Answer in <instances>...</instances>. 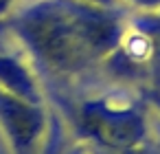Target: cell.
Returning a JSON list of instances; mask_svg holds the SVG:
<instances>
[{"instance_id":"1","label":"cell","mask_w":160,"mask_h":154,"mask_svg":"<svg viewBox=\"0 0 160 154\" xmlns=\"http://www.w3.org/2000/svg\"><path fill=\"white\" fill-rule=\"evenodd\" d=\"M127 9L92 0H18L0 20L44 90H79L116 49Z\"/></svg>"},{"instance_id":"2","label":"cell","mask_w":160,"mask_h":154,"mask_svg":"<svg viewBox=\"0 0 160 154\" xmlns=\"http://www.w3.org/2000/svg\"><path fill=\"white\" fill-rule=\"evenodd\" d=\"M48 97L79 143L108 152H138L151 145V106L136 88L112 84L94 95L68 90Z\"/></svg>"},{"instance_id":"3","label":"cell","mask_w":160,"mask_h":154,"mask_svg":"<svg viewBox=\"0 0 160 154\" xmlns=\"http://www.w3.org/2000/svg\"><path fill=\"white\" fill-rule=\"evenodd\" d=\"M99 75L116 86L160 93V11H127L123 35Z\"/></svg>"},{"instance_id":"4","label":"cell","mask_w":160,"mask_h":154,"mask_svg":"<svg viewBox=\"0 0 160 154\" xmlns=\"http://www.w3.org/2000/svg\"><path fill=\"white\" fill-rule=\"evenodd\" d=\"M0 88L29 104H44V86L22 53L0 51Z\"/></svg>"},{"instance_id":"5","label":"cell","mask_w":160,"mask_h":154,"mask_svg":"<svg viewBox=\"0 0 160 154\" xmlns=\"http://www.w3.org/2000/svg\"><path fill=\"white\" fill-rule=\"evenodd\" d=\"M118 3L129 11H160V0H118Z\"/></svg>"},{"instance_id":"6","label":"cell","mask_w":160,"mask_h":154,"mask_svg":"<svg viewBox=\"0 0 160 154\" xmlns=\"http://www.w3.org/2000/svg\"><path fill=\"white\" fill-rule=\"evenodd\" d=\"M142 95H145L147 104L151 106V110L160 114V93H158V90H147V93H142Z\"/></svg>"},{"instance_id":"7","label":"cell","mask_w":160,"mask_h":154,"mask_svg":"<svg viewBox=\"0 0 160 154\" xmlns=\"http://www.w3.org/2000/svg\"><path fill=\"white\" fill-rule=\"evenodd\" d=\"M18 3V0H0V20H2L9 11H11V7Z\"/></svg>"}]
</instances>
